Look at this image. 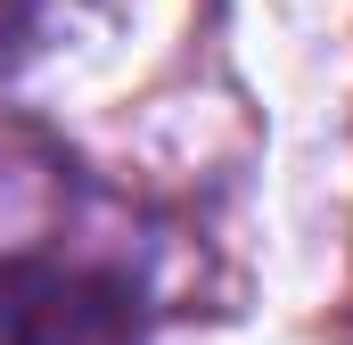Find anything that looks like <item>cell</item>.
<instances>
[]
</instances>
